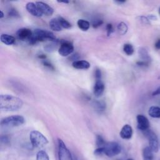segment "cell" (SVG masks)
Here are the masks:
<instances>
[{
    "label": "cell",
    "instance_id": "8d00e7d4",
    "mask_svg": "<svg viewBox=\"0 0 160 160\" xmlns=\"http://www.w3.org/2000/svg\"><path fill=\"white\" fill-rule=\"evenodd\" d=\"M155 48L157 49H160V39H158L155 43Z\"/></svg>",
    "mask_w": 160,
    "mask_h": 160
},
{
    "label": "cell",
    "instance_id": "7bdbcfd3",
    "mask_svg": "<svg viewBox=\"0 0 160 160\" xmlns=\"http://www.w3.org/2000/svg\"><path fill=\"white\" fill-rule=\"evenodd\" d=\"M159 15H160V8H159Z\"/></svg>",
    "mask_w": 160,
    "mask_h": 160
},
{
    "label": "cell",
    "instance_id": "1f68e13d",
    "mask_svg": "<svg viewBox=\"0 0 160 160\" xmlns=\"http://www.w3.org/2000/svg\"><path fill=\"white\" fill-rule=\"evenodd\" d=\"M102 22H103V21H102V20H101V19H98V20H96L95 21H94V22H93V24H92V26H93L94 28H98V27L100 26H101V25L102 24Z\"/></svg>",
    "mask_w": 160,
    "mask_h": 160
},
{
    "label": "cell",
    "instance_id": "f1b7e54d",
    "mask_svg": "<svg viewBox=\"0 0 160 160\" xmlns=\"http://www.w3.org/2000/svg\"><path fill=\"white\" fill-rule=\"evenodd\" d=\"M106 31H107V35L109 36L113 32V27L111 24H108L106 25Z\"/></svg>",
    "mask_w": 160,
    "mask_h": 160
},
{
    "label": "cell",
    "instance_id": "9c48e42d",
    "mask_svg": "<svg viewBox=\"0 0 160 160\" xmlns=\"http://www.w3.org/2000/svg\"><path fill=\"white\" fill-rule=\"evenodd\" d=\"M137 122H138V128L143 131H146L149 129L150 123L148 119L142 114H138L136 116Z\"/></svg>",
    "mask_w": 160,
    "mask_h": 160
},
{
    "label": "cell",
    "instance_id": "8992f818",
    "mask_svg": "<svg viewBox=\"0 0 160 160\" xmlns=\"http://www.w3.org/2000/svg\"><path fill=\"white\" fill-rule=\"evenodd\" d=\"M58 159L59 160H72L69 150L61 139H58Z\"/></svg>",
    "mask_w": 160,
    "mask_h": 160
},
{
    "label": "cell",
    "instance_id": "ba28073f",
    "mask_svg": "<svg viewBox=\"0 0 160 160\" xmlns=\"http://www.w3.org/2000/svg\"><path fill=\"white\" fill-rule=\"evenodd\" d=\"M74 51V46L71 42L67 41L61 42L60 47L58 49L59 54L62 56H68Z\"/></svg>",
    "mask_w": 160,
    "mask_h": 160
},
{
    "label": "cell",
    "instance_id": "e575fe53",
    "mask_svg": "<svg viewBox=\"0 0 160 160\" xmlns=\"http://www.w3.org/2000/svg\"><path fill=\"white\" fill-rule=\"evenodd\" d=\"M160 94V86L156 89L152 93V96H157V95H159Z\"/></svg>",
    "mask_w": 160,
    "mask_h": 160
},
{
    "label": "cell",
    "instance_id": "836d02e7",
    "mask_svg": "<svg viewBox=\"0 0 160 160\" xmlns=\"http://www.w3.org/2000/svg\"><path fill=\"white\" fill-rule=\"evenodd\" d=\"M1 142L2 143V142H4V143H7L8 142V137L7 136H1Z\"/></svg>",
    "mask_w": 160,
    "mask_h": 160
},
{
    "label": "cell",
    "instance_id": "7402d4cb",
    "mask_svg": "<svg viewBox=\"0 0 160 160\" xmlns=\"http://www.w3.org/2000/svg\"><path fill=\"white\" fill-rule=\"evenodd\" d=\"M93 105L94 106V108L96 109V111L99 112L103 111L106 109V104L101 101H94Z\"/></svg>",
    "mask_w": 160,
    "mask_h": 160
},
{
    "label": "cell",
    "instance_id": "74e56055",
    "mask_svg": "<svg viewBox=\"0 0 160 160\" xmlns=\"http://www.w3.org/2000/svg\"><path fill=\"white\" fill-rule=\"evenodd\" d=\"M148 18L149 19V20H156V19H157V18H156V16H155V15H152V14H151V15H149L148 16Z\"/></svg>",
    "mask_w": 160,
    "mask_h": 160
},
{
    "label": "cell",
    "instance_id": "7a4b0ae2",
    "mask_svg": "<svg viewBox=\"0 0 160 160\" xmlns=\"http://www.w3.org/2000/svg\"><path fill=\"white\" fill-rule=\"evenodd\" d=\"M49 40L52 42H56L57 39L54 34L49 31L41 29H36L32 32V35L28 40L30 44H34L39 41Z\"/></svg>",
    "mask_w": 160,
    "mask_h": 160
},
{
    "label": "cell",
    "instance_id": "ffe728a7",
    "mask_svg": "<svg viewBox=\"0 0 160 160\" xmlns=\"http://www.w3.org/2000/svg\"><path fill=\"white\" fill-rule=\"evenodd\" d=\"M77 24H78V26L79 27V28L84 31L88 30L90 27V23L88 21L82 19H78V21L77 22Z\"/></svg>",
    "mask_w": 160,
    "mask_h": 160
},
{
    "label": "cell",
    "instance_id": "d4e9b609",
    "mask_svg": "<svg viewBox=\"0 0 160 160\" xmlns=\"http://www.w3.org/2000/svg\"><path fill=\"white\" fill-rule=\"evenodd\" d=\"M58 20H59V22L61 26V27L62 28H64V29H69L71 27V24L70 22H69L66 19H65L64 18H63L62 17H59L58 18Z\"/></svg>",
    "mask_w": 160,
    "mask_h": 160
},
{
    "label": "cell",
    "instance_id": "b9f144b4",
    "mask_svg": "<svg viewBox=\"0 0 160 160\" xmlns=\"http://www.w3.org/2000/svg\"><path fill=\"white\" fill-rule=\"evenodd\" d=\"M58 2H61H61L65 3V4H66V3H69V1H58Z\"/></svg>",
    "mask_w": 160,
    "mask_h": 160
},
{
    "label": "cell",
    "instance_id": "e0dca14e",
    "mask_svg": "<svg viewBox=\"0 0 160 160\" xmlns=\"http://www.w3.org/2000/svg\"><path fill=\"white\" fill-rule=\"evenodd\" d=\"M1 41L6 45H12L15 42V38L8 34H2L0 37Z\"/></svg>",
    "mask_w": 160,
    "mask_h": 160
},
{
    "label": "cell",
    "instance_id": "52a82bcc",
    "mask_svg": "<svg viewBox=\"0 0 160 160\" xmlns=\"http://www.w3.org/2000/svg\"><path fill=\"white\" fill-rule=\"evenodd\" d=\"M145 134L149 141V147L153 152H157L159 151V141L156 134L149 129L146 131Z\"/></svg>",
    "mask_w": 160,
    "mask_h": 160
},
{
    "label": "cell",
    "instance_id": "f35d334b",
    "mask_svg": "<svg viewBox=\"0 0 160 160\" xmlns=\"http://www.w3.org/2000/svg\"><path fill=\"white\" fill-rule=\"evenodd\" d=\"M39 58L40 59H46V56L44 54H41L40 56H39Z\"/></svg>",
    "mask_w": 160,
    "mask_h": 160
},
{
    "label": "cell",
    "instance_id": "9a60e30c",
    "mask_svg": "<svg viewBox=\"0 0 160 160\" xmlns=\"http://www.w3.org/2000/svg\"><path fill=\"white\" fill-rule=\"evenodd\" d=\"M72 65L74 68L78 69H88L90 68L89 62L85 60L74 61Z\"/></svg>",
    "mask_w": 160,
    "mask_h": 160
},
{
    "label": "cell",
    "instance_id": "603a6c76",
    "mask_svg": "<svg viewBox=\"0 0 160 160\" xmlns=\"http://www.w3.org/2000/svg\"><path fill=\"white\" fill-rule=\"evenodd\" d=\"M123 51L128 56H131L134 53V48L132 44L127 43L125 44L123 46Z\"/></svg>",
    "mask_w": 160,
    "mask_h": 160
},
{
    "label": "cell",
    "instance_id": "5bb4252c",
    "mask_svg": "<svg viewBox=\"0 0 160 160\" xmlns=\"http://www.w3.org/2000/svg\"><path fill=\"white\" fill-rule=\"evenodd\" d=\"M26 8L27 11L34 16L41 17L42 15L40 12V11L39 10L36 4H34V2H28L26 5Z\"/></svg>",
    "mask_w": 160,
    "mask_h": 160
},
{
    "label": "cell",
    "instance_id": "2e32d148",
    "mask_svg": "<svg viewBox=\"0 0 160 160\" xmlns=\"http://www.w3.org/2000/svg\"><path fill=\"white\" fill-rule=\"evenodd\" d=\"M151 149L148 146L145 147L142 149V159L143 160H154V154Z\"/></svg>",
    "mask_w": 160,
    "mask_h": 160
},
{
    "label": "cell",
    "instance_id": "d6986e66",
    "mask_svg": "<svg viewBox=\"0 0 160 160\" xmlns=\"http://www.w3.org/2000/svg\"><path fill=\"white\" fill-rule=\"evenodd\" d=\"M149 115L153 118H160V108L158 106H151L148 110Z\"/></svg>",
    "mask_w": 160,
    "mask_h": 160
},
{
    "label": "cell",
    "instance_id": "3957f363",
    "mask_svg": "<svg viewBox=\"0 0 160 160\" xmlns=\"http://www.w3.org/2000/svg\"><path fill=\"white\" fill-rule=\"evenodd\" d=\"M24 118L20 115H13L4 118L1 121V126L2 128H9L21 126L24 122Z\"/></svg>",
    "mask_w": 160,
    "mask_h": 160
},
{
    "label": "cell",
    "instance_id": "bcb514c9",
    "mask_svg": "<svg viewBox=\"0 0 160 160\" xmlns=\"http://www.w3.org/2000/svg\"><path fill=\"white\" fill-rule=\"evenodd\" d=\"M159 160H160V159H159Z\"/></svg>",
    "mask_w": 160,
    "mask_h": 160
},
{
    "label": "cell",
    "instance_id": "7c38bea8",
    "mask_svg": "<svg viewBox=\"0 0 160 160\" xmlns=\"http://www.w3.org/2000/svg\"><path fill=\"white\" fill-rule=\"evenodd\" d=\"M104 84L102 80H96L93 88V92L94 96L97 98L101 96L104 92Z\"/></svg>",
    "mask_w": 160,
    "mask_h": 160
},
{
    "label": "cell",
    "instance_id": "6da1fadb",
    "mask_svg": "<svg viewBox=\"0 0 160 160\" xmlns=\"http://www.w3.org/2000/svg\"><path fill=\"white\" fill-rule=\"evenodd\" d=\"M22 101L16 96L9 94H1L0 108L6 111H14L21 109L22 106Z\"/></svg>",
    "mask_w": 160,
    "mask_h": 160
},
{
    "label": "cell",
    "instance_id": "4dcf8cb0",
    "mask_svg": "<svg viewBox=\"0 0 160 160\" xmlns=\"http://www.w3.org/2000/svg\"><path fill=\"white\" fill-rule=\"evenodd\" d=\"M42 64H43V65H44V66L50 69H52V70H54V68L53 65H52V64H51V63H50L49 61H48L44 60V61H42Z\"/></svg>",
    "mask_w": 160,
    "mask_h": 160
},
{
    "label": "cell",
    "instance_id": "8fae6325",
    "mask_svg": "<svg viewBox=\"0 0 160 160\" xmlns=\"http://www.w3.org/2000/svg\"><path fill=\"white\" fill-rule=\"evenodd\" d=\"M16 34L18 38L20 40H22V41L27 40L28 41V40L30 39V38L32 35V32L29 29L24 28L19 29L17 31Z\"/></svg>",
    "mask_w": 160,
    "mask_h": 160
},
{
    "label": "cell",
    "instance_id": "d6a6232c",
    "mask_svg": "<svg viewBox=\"0 0 160 160\" xmlns=\"http://www.w3.org/2000/svg\"><path fill=\"white\" fill-rule=\"evenodd\" d=\"M139 18H140V21H141L142 23H144V24H150V22H149V19L148 18V17L140 16Z\"/></svg>",
    "mask_w": 160,
    "mask_h": 160
},
{
    "label": "cell",
    "instance_id": "60d3db41",
    "mask_svg": "<svg viewBox=\"0 0 160 160\" xmlns=\"http://www.w3.org/2000/svg\"><path fill=\"white\" fill-rule=\"evenodd\" d=\"M115 2H118V3H119V4H122V3L125 2L124 1H116Z\"/></svg>",
    "mask_w": 160,
    "mask_h": 160
},
{
    "label": "cell",
    "instance_id": "5b68a950",
    "mask_svg": "<svg viewBox=\"0 0 160 160\" xmlns=\"http://www.w3.org/2000/svg\"><path fill=\"white\" fill-rule=\"evenodd\" d=\"M101 148L102 149L103 154L108 157L115 156L119 154L121 151V146L116 142H106Z\"/></svg>",
    "mask_w": 160,
    "mask_h": 160
},
{
    "label": "cell",
    "instance_id": "f546056e",
    "mask_svg": "<svg viewBox=\"0 0 160 160\" xmlns=\"http://www.w3.org/2000/svg\"><path fill=\"white\" fill-rule=\"evenodd\" d=\"M101 71L99 69H96L95 71L96 80H101Z\"/></svg>",
    "mask_w": 160,
    "mask_h": 160
},
{
    "label": "cell",
    "instance_id": "277c9868",
    "mask_svg": "<svg viewBox=\"0 0 160 160\" xmlns=\"http://www.w3.org/2000/svg\"><path fill=\"white\" fill-rule=\"evenodd\" d=\"M31 144L33 147L41 148L48 143V139L39 131H32L29 134Z\"/></svg>",
    "mask_w": 160,
    "mask_h": 160
},
{
    "label": "cell",
    "instance_id": "44dd1931",
    "mask_svg": "<svg viewBox=\"0 0 160 160\" xmlns=\"http://www.w3.org/2000/svg\"><path fill=\"white\" fill-rule=\"evenodd\" d=\"M128 28L126 23L124 22H121L118 25V31L119 34L121 35H124L127 31H128Z\"/></svg>",
    "mask_w": 160,
    "mask_h": 160
},
{
    "label": "cell",
    "instance_id": "30bf717a",
    "mask_svg": "<svg viewBox=\"0 0 160 160\" xmlns=\"http://www.w3.org/2000/svg\"><path fill=\"white\" fill-rule=\"evenodd\" d=\"M36 4L42 14H44L46 16H51L54 12V9L45 2L38 1L36 2Z\"/></svg>",
    "mask_w": 160,
    "mask_h": 160
},
{
    "label": "cell",
    "instance_id": "ac0fdd59",
    "mask_svg": "<svg viewBox=\"0 0 160 160\" xmlns=\"http://www.w3.org/2000/svg\"><path fill=\"white\" fill-rule=\"evenodd\" d=\"M49 25L50 28L54 31H60L62 29V28L61 27L59 22L58 19H56V18L51 19L49 22Z\"/></svg>",
    "mask_w": 160,
    "mask_h": 160
},
{
    "label": "cell",
    "instance_id": "cb8c5ba5",
    "mask_svg": "<svg viewBox=\"0 0 160 160\" xmlns=\"http://www.w3.org/2000/svg\"><path fill=\"white\" fill-rule=\"evenodd\" d=\"M36 160H49V158L44 151L41 150L36 154Z\"/></svg>",
    "mask_w": 160,
    "mask_h": 160
},
{
    "label": "cell",
    "instance_id": "ab89813d",
    "mask_svg": "<svg viewBox=\"0 0 160 160\" xmlns=\"http://www.w3.org/2000/svg\"><path fill=\"white\" fill-rule=\"evenodd\" d=\"M4 17V13L2 11H0V18H2Z\"/></svg>",
    "mask_w": 160,
    "mask_h": 160
},
{
    "label": "cell",
    "instance_id": "d590c367",
    "mask_svg": "<svg viewBox=\"0 0 160 160\" xmlns=\"http://www.w3.org/2000/svg\"><path fill=\"white\" fill-rule=\"evenodd\" d=\"M10 16H16V15H18V12L16 11V9H12L11 10L10 12H9Z\"/></svg>",
    "mask_w": 160,
    "mask_h": 160
},
{
    "label": "cell",
    "instance_id": "484cf974",
    "mask_svg": "<svg viewBox=\"0 0 160 160\" xmlns=\"http://www.w3.org/2000/svg\"><path fill=\"white\" fill-rule=\"evenodd\" d=\"M139 55L141 56V58L143 59V61H145L146 62H148V61L150 59V58L146 51V50L144 48H141L139 51Z\"/></svg>",
    "mask_w": 160,
    "mask_h": 160
},
{
    "label": "cell",
    "instance_id": "f6af8a7d",
    "mask_svg": "<svg viewBox=\"0 0 160 160\" xmlns=\"http://www.w3.org/2000/svg\"><path fill=\"white\" fill-rule=\"evenodd\" d=\"M158 79H160V76L158 77Z\"/></svg>",
    "mask_w": 160,
    "mask_h": 160
},
{
    "label": "cell",
    "instance_id": "83f0119b",
    "mask_svg": "<svg viewBox=\"0 0 160 160\" xmlns=\"http://www.w3.org/2000/svg\"><path fill=\"white\" fill-rule=\"evenodd\" d=\"M56 43L55 44H48L45 48L44 49H46V51H48V52H51L52 51H53L55 48H56Z\"/></svg>",
    "mask_w": 160,
    "mask_h": 160
},
{
    "label": "cell",
    "instance_id": "4316f807",
    "mask_svg": "<svg viewBox=\"0 0 160 160\" xmlns=\"http://www.w3.org/2000/svg\"><path fill=\"white\" fill-rule=\"evenodd\" d=\"M106 142L104 141V139H103V138L101 136H100V135L97 136L96 143V146L98 148L102 147Z\"/></svg>",
    "mask_w": 160,
    "mask_h": 160
},
{
    "label": "cell",
    "instance_id": "ee69618b",
    "mask_svg": "<svg viewBox=\"0 0 160 160\" xmlns=\"http://www.w3.org/2000/svg\"><path fill=\"white\" fill-rule=\"evenodd\" d=\"M127 160H133L132 159H131V158H129V159H128Z\"/></svg>",
    "mask_w": 160,
    "mask_h": 160
},
{
    "label": "cell",
    "instance_id": "4fadbf2b",
    "mask_svg": "<svg viewBox=\"0 0 160 160\" xmlns=\"http://www.w3.org/2000/svg\"><path fill=\"white\" fill-rule=\"evenodd\" d=\"M120 136L124 139H129L132 136V129L129 124H125L120 131Z\"/></svg>",
    "mask_w": 160,
    "mask_h": 160
}]
</instances>
